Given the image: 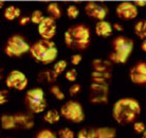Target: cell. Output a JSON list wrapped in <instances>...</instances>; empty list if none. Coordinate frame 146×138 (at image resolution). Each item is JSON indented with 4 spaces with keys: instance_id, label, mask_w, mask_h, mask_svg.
<instances>
[{
    "instance_id": "1",
    "label": "cell",
    "mask_w": 146,
    "mask_h": 138,
    "mask_svg": "<svg viewBox=\"0 0 146 138\" xmlns=\"http://www.w3.org/2000/svg\"><path fill=\"white\" fill-rule=\"evenodd\" d=\"M141 114V106L139 102L131 98H123L117 100L112 109L114 120L120 124H128L135 121Z\"/></svg>"
},
{
    "instance_id": "2",
    "label": "cell",
    "mask_w": 146,
    "mask_h": 138,
    "mask_svg": "<svg viewBox=\"0 0 146 138\" xmlns=\"http://www.w3.org/2000/svg\"><path fill=\"white\" fill-rule=\"evenodd\" d=\"M90 30L84 25H73L65 33V44L70 49L85 50L90 45Z\"/></svg>"
},
{
    "instance_id": "3",
    "label": "cell",
    "mask_w": 146,
    "mask_h": 138,
    "mask_svg": "<svg viewBox=\"0 0 146 138\" xmlns=\"http://www.w3.org/2000/svg\"><path fill=\"white\" fill-rule=\"evenodd\" d=\"M29 51L35 60L44 64L52 63L56 58L57 53H58V50L54 43L51 40H40L34 45L30 46Z\"/></svg>"
},
{
    "instance_id": "4",
    "label": "cell",
    "mask_w": 146,
    "mask_h": 138,
    "mask_svg": "<svg viewBox=\"0 0 146 138\" xmlns=\"http://www.w3.org/2000/svg\"><path fill=\"white\" fill-rule=\"evenodd\" d=\"M113 51L109 54L110 61L115 64H125L133 49L132 40L125 36H119L112 42Z\"/></svg>"
},
{
    "instance_id": "5",
    "label": "cell",
    "mask_w": 146,
    "mask_h": 138,
    "mask_svg": "<svg viewBox=\"0 0 146 138\" xmlns=\"http://www.w3.org/2000/svg\"><path fill=\"white\" fill-rule=\"evenodd\" d=\"M34 125V118L27 114H14V115H2L1 127L4 130L14 129H31Z\"/></svg>"
},
{
    "instance_id": "6",
    "label": "cell",
    "mask_w": 146,
    "mask_h": 138,
    "mask_svg": "<svg viewBox=\"0 0 146 138\" xmlns=\"http://www.w3.org/2000/svg\"><path fill=\"white\" fill-rule=\"evenodd\" d=\"M26 101L32 113H42L47 107V100L44 98V92L39 87L27 91Z\"/></svg>"
},
{
    "instance_id": "7",
    "label": "cell",
    "mask_w": 146,
    "mask_h": 138,
    "mask_svg": "<svg viewBox=\"0 0 146 138\" xmlns=\"http://www.w3.org/2000/svg\"><path fill=\"white\" fill-rule=\"evenodd\" d=\"M60 114L69 121L76 122V123L83 122L85 120L83 106L76 101H68L67 103H65L60 109Z\"/></svg>"
},
{
    "instance_id": "8",
    "label": "cell",
    "mask_w": 146,
    "mask_h": 138,
    "mask_svg": "<svg viewBox=\"0 0 146 138\" xmlns=\"http://www.w3.org/2000/svg\"><path fill=\"white\" fill-rule=\"evenodd\" d=\"M30 50V45L20 35H14L9 38L5 46V53L9 56H20Z\"/></svg>"
},
{
    "instance_id": "9",
    "label": "cell",
    "mask_w": 146,
    "mask_h": 138,
    "mask_svg": "<svg viewBox=\"0 0 146 138\" xmlns=\"http://www.w3.org/2000/svg\"><path fill=\"white\" fill-rule=\"evenodd\" d=\"M5 84L9 88H14L16 90H23L28 86V78L19 70H13L7 76Z\"/></svg>"
},
{
    "instance_id": "10",
    "label": "cell",
    "mask_w": 146,
    "mask_h": 138,
    "mask_svg": "<svg viewBox=\"0 0 146 138\" xmlns=\"http://www.w3.org/2000/svg\"><path fill=\"white\" fill-rule=\"evenodd\" d=\"M38 33L42 40H51L56 34V21L52 17H44L38 25Z\"/></svg>"
},
{
    "instance_id": "11",
    "label": "cell",
    "mask_w": 146,
    "mask_h": 138,
    "mask_svg": "<svg viewBox=\"0 0 146 138\" xmlns=\"http://www.w3.org/2000/svg\"><path fill=\"white\" fill-rule=\"evenodd\" d=\"M108 92V85L92 83L90 85V101L92 103H107Z\"/></svg>"
},
{
    "instance_id": "12",
    "label": "cell",
    "mask_w": 146,
    "mask_h": 138,
    "mask_svg": "<svg viewBox=\"0 0 146 138\" xmlns=\"http://www.w3.org/2000/svg\"><path fill=\"white\" fill-rule=\"evenodd\" d=\"M117 15L122 19L129 20L138 16V9L131 2H122L117 7Z\"/></svg>"
},
{
    "instance_id": "13",
    "label": "cell",
    "mask_w": 146,
    "mask_h": 138,
    "mask_svg": "<svg viewBox=\"0 0 146 138\" xmlns=\"http://www.w3.org/2000/svg\"><path fill=\"white\" fill-rule=\"evenodd\" d=\"M85 12L87 13L88 16H90L92 18H95L102 21L106 17L107 10L103 5L95 3V2H88L85 5Z\"/></svg>"
},
{
    "instance_id": "14",
    "label": "cell",
    "mask_w": 146,
    "mask_h": 138,
    "mask_svg": "<svg viewBox=\"0 0 146 138\" xmlns=\"http://www.w3.org/2000/svg\"><path fill=\"white\" fill-rule=\"evenodd\" d=\"M130 80L135 84L146 83V64L139 63L137 66L132 67L130 70Z\"/></svg>"
},
{
    "instance_id": "15",
    "label": "cell",
    "mask_w": 146,
    "mask_h": 138,
    "mask_svg": "<svg viewBox=\"0 0 146 138\" xmlns=\"http://www.w3.org/2000/svg\"><path fill=\"white\" fill-rule=\"evenodd\" d=\"M95 33L101 37H109L112 34V25L107 21H99L95 25Z\"/></svg>"
},
{
    "instance_id": "16",
    "label": "cell",
    "mask_w": 146,
    "mask_h": 138,
    "mask_svg": "<svg viewBox=\"0 0 146 138\" xmlns=\"http://www.w3.org/2000/svg\"><path fill=\"white\" fill-rule=\"evenodd\" d=\"M95 138H115L117 131L113 127H98L93 129Z\"/></svg>"
},
{
    "instance_id": "17",
    "label": "cell",
    "mask_w": 146,
    "mask_h": 138,
    "mask_svg": "<svg viewBox=\"0 0 146 138\" xmlns=\"http://www.w3.org/2000/svg\"><path fill=\"white\" fill-rule=\"evenodd\" d=\"M92 67H93V70L96 71V72H110L111 73V63L108 62V61H105V60H94L92 62Z\"/></svg>"
},
{
    "instance_id": "18",
    "label": "cell",
    "mask_w": 146,
    "mask_h": 138,
    "mask_svg": "<svg viewBox=\"0 0 146 138\" xmlns=\"http://www.w3.org/2000/svg\"><path fill=\"white\" fill-rule=\"evenodd\" d=\"M92 83L103 84V85H108V82L111 80V73L110 72H96L93 71L91 74Z\"/></svg>"
},
{
    "instance_id": "19",
    "label": "cell",
    "mask_w": 146,
    "mask_h": 138,
    "mask_svg": "<svg viewBox=\"0 0 146 138\" xmlns=\"http://www.w3.org/2000/svg\"><path fill=\"white\" fill-rule=\"evenodd\" d=\"M3 15L4 18L7 19V20L12 21V20H14V19H16L17 17L20 16V10H19L18 7H14V5H10V7H7L5 9Z\"/></svg>"
},
{
    "instance_id": "20",
    "label": "cell",
    "mask_w": 146,
    "mask_h": 138,
    "mask_svg": "<svg viewBox=\"0 0 146 138\" xmlns=\"http://www.w3.org/2000/svg\"><path fill=\"white\" fill-rule=\"evenodd\" d=\"M135 33L137 36H139L142 40L146 38V21L145 20H140L135 25Z\"/></svg>"
},
{
    "instance_id": "21",
    "label": "cell",
    "mask_w": 146,
    "mask_h": 138,
    "mask_svg": "<svg viewBox=\"0 0 146 138\" xmlns=\"http://www.w3.org/2000/svg\"><path fill=\"white\" fill-rule=\"evenodd\" d=\"M47 11L49 14L51 15L53 19H58L62 17V10H60V7H59L58 4L55 3V2L50 3L48 5ZM51 16H50V17H51Z\"/></svg>"
},
{
    "instance_id": "22",
    "label": "cell",
    "mask_w": 146,
    "mask_h": 138,
    "mask_svg": "<svg viewBox=\"0 0 146 138\" xmlns=\"http://www.w3.org/2000/svg\"><path fill=\"white\" fill-rule=\"evenodd\" d=\"M44 121H47L48 123L54 124L59 121L60 115H59V113L56 109H51V111L47 112V114H46L44 117Z\"/></svg>"
},
{
    "instance_id": "23",
    "label": "cell",
    "mask_w": 146,
    "mask_h": 138,
    "mask_svg": "<svg viewBox=\"0 0 146 138\" xmlns=\"http://www.w3.org/2000/svg\"><path fill=\"white\" fill-rule=\"evenodd\" d=\"M66 67H67V62L65 61V60H62V61L57 62L54 65V68H53V73H54L56 76H60V74L65 71Z\"/></svg>"
},
{
    "instance_id": "24",
    "label": "cell",
    "mask_w": 146,
    "mask_h": 138,
    "mask_svg": "<svg viewBox=\"0 0 146 138\" xmlns=\"http://www.w3.org/2000/svg\"><path fill=\"white\" fill-rule=\"evenodd\" d=\"M50 92H51L57 100H64V99H65V94L62 92V88L59 87V86H56V85L51 86V88H50Z\"/></svg>"
},
{
    "instance_id": "25",
    "label": "cell",
    "mask_w": 146,
    "mask_h": 138,
    "mask_svg": "<svg viewBox=\"0 0 146 138\" xmlns=\"http://www.w3.org/2000/svg\"><path fill=\"white\" fill-rule=\"evenodd\" d=\"M77 138H95L93 129H83L78 132Z\"/></svg>"
},
{
    "instance_id": "26",
    "label": "cell",
    "mask_w": 146,
    "mask_h": 138,
    "mask_svg": "<svg viewBox=\"0 0 146 138\" xmlns=\"http://www.w3.org/2000/svg\"><path fill=\"white\" fill-rule=\"evenodd\" d=\"M44 19V15H42V12L39 11V10H36L34 11L30 17V20L33 22V23H36V25H39V22Z\"/></svg>"
},
{
    "instance_id": "27",
    "label": "cell",
    "mask_w": 146,
    "mask_h": 138,
    "mask_svg": "<svg viewBox=\"0 0 146 138\" xmlns=\"http://www.w3.org/2000/svg\"><path fill=\"white\" fill-rule=\"evenodd\" d=\"M67 15L72 19L76 18V17H78V15H80V10L76 7V5L71 4V5H69V7H67Z\"/></svg>"
},
{
    "instance_id": "28",
    "label": "cell",
    "mask_w": 146,
    "mask_h": 138,
    "mask_svg": "<svg viewBox=\"0 0 146 138\" xmlns=\"http://www.w3.org/2000/svg\"><path fill=\"white\" fill-rule=\"evenodd\" d=\"M58 135L60 138H74V132L72 130H70V129H62V130H59L58 131Z\"/></svg>"
},
{
    "instance_id": "29",
    "label": "cell",
    "mask_w": 146,
    "mask_h": 138,
    "mask_svg": "<svg viewBox=\"0 0 146 138\" xmlns=\"http://www.w3.org/2000/svg\"><path fill=\"white\" fill-rule=\"evenodd\" d=\"M35 138H56L55 134L50 130H42L36 135Z\"/></svg>"
},
{
    "instance_id": "30",
    "label": "cell",
    "mask_w": 146,
    "mask_h": 138,
    "mask_svg": "<svg viewBox=\"0 0 146 138\" xmlns=\"http://www.w3.org/2000/svg\"><path fill=\"white\" fill-rule=\"evenodd\" d=\"M40 76H42V79H44L46 78V80L48 81V82H55V80L57 79V76H55L54 73H53V71H44V72L40 73Z\"/></svg>"
},
{
    "instance_id": "31",
    "label": "cell",
    "mask_w": 146,
    "mask_h": 138,
    "mask_svg": "<svg viewBox=\"0 0 146 138\" xmlns=\"http://www.w3.org/2000/svg\"><path fill=\"white\" fill-rule=\"evenodd\" d=\"M65 76H66V79L68 81H70V82H74L77 78V72L75 69H70V70L67 71Z\"/></svg>"
},
{
    "instance_id": "32",
    "label": "cell",
    "mask_w": 146,
    "mask_h": 138,
    "mask_svg": "<svg viewBox=\"0 0 146 138\" xmlns=\"http://www.w3.org/2000/svg\"><path fill=\"white\" fill-rule=\"evenodd\" d=\"M133 130L137 134H143L145 132V124L143 122H135L133 123Z\"/></svg>"
},
{
    "instance_id": "33",
    "label": "cell",
    "mask_w": 146,
    "mask_h": 138,
    "mask_svg": "<svg viewBox=\"0 0 146 138\" xmlns=\"http://www.w3.org/2000/svg\"><path fill=\"white\" fill-rule=\"evenodd\" d=\"M9 90L7 89H1L0 90V105L5 104L9 100Z\"/></svg>"
},
{
    "instance_id": "34",
    "label": "cell",
    "mask_w": 146,
    "mask_h": 138,
    "mask_svg": "<svg viewBox=\"0 0 146 138\" xmlns=\"http://www.w3.org/2000/svg\"><path fill=\"white\" fill-rule=\"evenodd\" d=\"M80 90H82V86H80V84H74V85H72L70 87L69 92L71 96H76V94H80Z\"/></svg>"
},
{
    "instance_id": "35",
    "label": "cell",
    "mask_w": 146,
    "mask_h": 138,
    "mask_svg": "<svg viewBox=\"0 0 146 138\" xmlns=\"http://www.w3.org/2000/svg\"><path fill=\"white\" fill-rule=\"evenodd\" d=\"M80 62H82V55L80 54H75L71 58V63H72V65H74V66L80 65Z\"/></svg>"
},
{
    "instance_id": "36",
    "label": "cell",
    "mask_w": 146,
    "mask_h": 138,
    "mask_svg": "<svg viewBox=\"0 0 146 138\" xmlns=\"http://www.w3.org/2000/svg\"><path fill=\"white\" fill-rule=\"evenodd\" d=\"M30 21H31V20H30V17H23V18H21V20L19 21V25H27V23H29Z\"/></svg>"
},
{
    "instance_id": "37",
    "label": "cell",
    "mask_w": 146,
    "mask_h": 138,
    "mask_svg": "<svg viewBox=\"0 0 146 138\" xmlns=\"http://www.w3.org/2000/svg\"><path fill=\"white\" fill-rule=\"evenodd\" d=\"M135 5L137 7V5H139V7H145L146 5V1L144 0V1H135Z\"/></svg>"
},
{
    "instance_id": "38",
    "label": "cell",
    "mask_w": 146,
    "mask_h": 138,
    "mask_svg": "<svg viewBox=\"0 0 146 138\" xmlns=\"http://www.w3.org/2000/svg\"><path fill=\"white\" fill-rule=\"evenodd\" d=\"M114 28H115L117 31H123V30H124V28L121 25H119V23H115V25H114Z\"/></svg>"
},
{
    "instance_id": "39",
    "label": "cell",
    "mask_w": 146,
    "mask_h": 138,
    "mask_svg": "<svg viewBox=\"0 0 146 138\" xmlns=\"http://www.w3.org/2000/svg\"><path fill=\"white\" fill-rule=\"evenodd\" d=\"M141 49H142L144 52L146 51V42H145V40H143V43H142V45H141Z\"/></svg>"
},
{
    "instance_id": "40",
    "label": "cell",
    "mask_w": 146,
    "mask_h": 138,
    "mask_svg": "<svg viewBox=\"0 0 146 138\" xmlns=\"http://www.w3.org/2000/svg\"><path fill=\"white\" fill-rule=\"evenodd\" d=\"M2 80V70L0 69V81Z\"/></svg>"
},
{
    "instance_id": "41",
    "label": "cell",
    "mask_w": 146,
    "mask_h": 138,
    "mask_svg": "<svg viewBox=\"0 0 146 138\" xmlns=\"http://www.w3.org/2000/svg\"><path fill=\"white\" fill-rule=\"evenodd\" d=\"M3 4H4V2H3V1H0V9H1V7H3Z\"/></svg>"
},
{
    "instance_id": "42",
    "label": "cell",
    "mask_w": 146,
    "mask_h": 138,
    "mask_svg": "<svg viewBox=\"0 0 146 138\" xmlns=\"http://www.w3.org/2000/svg\"><path fill=\"white\" fill-rule=\"evenodd\" d=\"M142 138H146V132H144L142 134Z\"/></svg>"
}]
</instances>
